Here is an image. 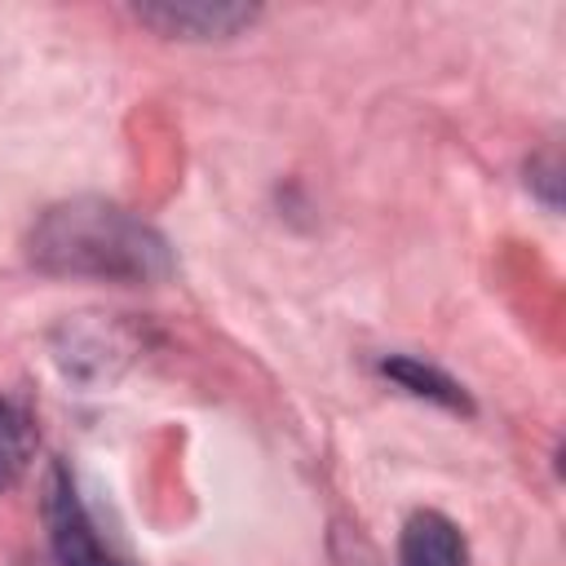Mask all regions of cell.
<instances>
[{
	"label": "cell",
	"instance_id": "cell-1",
	"mask_svg": "<svg viewBox=\"0 0 566 566\" xmlns=\"http://www.w3.org/2000/svg\"><path fill=\"white\" fill-rule=\"evenodd\" d=\"M31 265L62 279L159 283L172 274L168 239L106 199H66L40 212L27 239Z\"/></svg>",
	"mask_w": 566,
	"mask_h": 566
},
{
	"label": "cell",
	"instance_id": "cell-2",
	"mask_svg": "<svg viewBox=\"0 0 566 566\" xmlns=\"http://www.w3.org/2000/svg\"><path fill=\"white\" fill-rule=\"evenodd\" d=\"M44 526H49V548H53L57 566H128L124 557H115L102 544V535L62 464H53L49 486H44Z\"/></svg>",
	"mask_w": 566,
	"mask_h": 566
},
{
	"label": "cell",
	"instance_id": "cell-3",
	"mask_svg": "<svg viewBox=\"0 0 566 566\" xmlns=\"http://www.w3.org/2000/svg\"><path fill=\"white\" fill-rule=\"evenodd\" d=\"M137 18L168 35L208 40V35H234L243 22L256 18V9H243V4H142Z\"/></svg>",
	"mask_w": 566,
	"mask_h": 566
},
{
	"label": "cell",
	"instance_id": "cell-4",
	"mask_svg": "<svg viewBox=\"0 0 566 566\" xmlns=\"http://www.w3.org/2000/svg\"><path fill=\"white\" fill-rule=\"evenodd\" d=\"M398 566H464V535L433 509L411 513L398 539Z\"/></svg>",
	"mask_w": 566,
	"mask_h": 566
},
{
	"label": "cell",
	"instance_id": "cell-5",
	"mask_svg": "<svg viewBox=\"0 0 566 566\" xmlns=\"http://www.w3.org/2000/svg\"><path fill=\"white\" fill-rule=\"evenodd\" d=\"M376 371H380L385 380L402 385V389H407V394H416V398H429V402L451 407V411H469L464 389H460L451 376H442L438 367H429V363H416V358L394 354V358H380V363H376Z\"/></svg>",
	"mask_w": 566,
	"mask_h": 566
},
{
	"label": "cell",
	"instance_id": "cell-6",
	"mask_svg": "<svg viewBox=\"0 0 566 566\" xmlns=\"http://www.w3.org/2000/svg\"><path fill=\"white\" fill-rule=\"evenodd\" d=\"M31 455H35V424H31V416L13 398H0V491L13 486L27 473Z\"/></svg>",
	"mask_w": 566,
	"mask_h": 566
}]
</instances>
